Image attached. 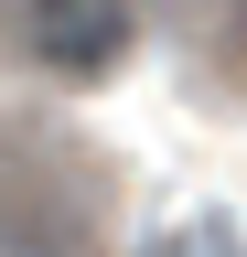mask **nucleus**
Returning a JSON list of instances; mask_svg holds the SVG:
<instances>
[{
	"label": "nucleus",
	"instance_id": "nucleus-1",
	"mask_svg": "<svg viewBox=\"0 0 247 257\" xmlns=\"http://www.w3.org/2000/svg\"><path fill=\"white\" fill-rule=\"evenodd\" d=\"M22 54L43 75H108L129 54V0H22Z\"/></svg>",
	"mask_w": 247,
	"mask_h": 257
},
{
	"label": "nucleus",
	"instance_id": "nucleus-2",
	"mask_svg": "<svg viewBox=\"0 0 247 257\" xmlns=\"http://www.w3.org/2000/svg\"><path fill=\"white\" fill-rule=\"evenodd\" d=\"M0 257H86V214L54 182H0Z\"/></svg>",
	"mask_w": 247,
	"mask_h": 257
},
{
	"label": "nucleus",
	"instance_id": "nucleus-3",
	"mask_svg": "<svg viewBox=\"0 0 247 257\" xmlns=\"http://www.w3.org/2000/svg\"><path fill=\"white\" fill-rule=\"evenodd\" d=\"M140 257H236V225L226 214H194V225H172V236H150Z\"/></svg>",
	"mask_w": 247,
	"mask_h": 257
}]
</instances>
